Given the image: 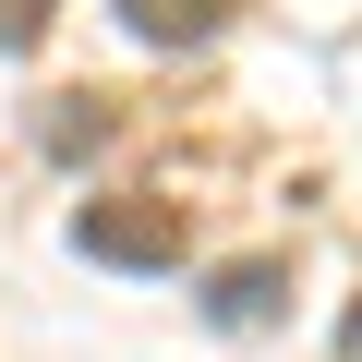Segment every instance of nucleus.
Returning <instances> with one entry per match:
<instances>
[{
    "instance_id": "4",
    "label": "nucleus",
    "mask_w": 362,
    "mask_h": 362,
    "mask_svg": "<svg viewBox=\"0 0 362 362\" xmlns=\"http://www.w3.org/2000/svg\"><path fill=\"white\" fill-rule=\"evenodd\" d=\"M109 145V97H49V157H85Z\"/></svg>"
},
{
    "instance_id": "5",
    "label": "nucleus",
    "mask_w": 362,
    "mask_h": 362,
    "mask_svg": "<svg viewBox=\"0 0 362 362\" xmlns=\"http://www.w3.org/2000/svg\"><path fill=\"white\" fill-rule=\"evenodd\" d=\"M49 37V0H0V49H37Z\"/></svg>"
},
{
    "instance_id": "3",
    "label": "nucleus",
    "mask_w": 362,
    "mask_h": 362,
    "mask_svg": "<svg viewBox=\"0 0 362 362\" xmlns=\"http://www.w3.org/2000/svg\"><path fill=\"white\" fill-rule=\"evenodd\" d=\"M109 13H121L145 49H194V37H218V25H230V0H109Z\"/></svg>"
},
{
    "instance_id": "2",
    "label": "nucleus",
    "mask_w": 362,
    "mask_h": 362,
    "mask_svg": "<svg viewBox=\"0 0 362 362\" xmlns=\"http://www.w3.org/2000/svg\"><path fill=\"white\" fill-rule=\"evenodd\" d=\"M278 290H290V266H278V254H254V266H218V278H206V314H218V326H266V314H278Z\"/></svg>"
},
{
    "instance_id": "1",
    "label": "nucleus",
    "mask_w": 362,
    "mask_h": 362,
    "mask_svg": "<svg viewBox=\"0 0 362 362\" xmlns=\"http://www.w3.org/2000/svg\"><path fill=\"white\" fill-rule=\"evenodd\" d=\"M73 254H97L121 278H169L181 254H194V230H181V206H157V194H109V206L73 218Z\"/></svg>"
}]
</instances>
